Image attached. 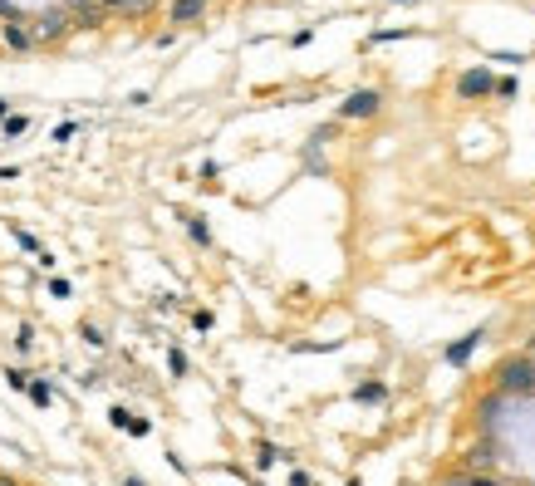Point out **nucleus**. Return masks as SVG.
<instances>
[{
	"mask_svg": "<svg viewBox=\"0 0 535 486\" xmlns=\"http://www.w3.org/2000/svg\"><path fill=\"white\" fill-rule=\"evenodd\" d=\"M275 457H285V452H280V447H270V442H260V452H256V462H260V467H270Z\"/></svg>",
	"mask_w": 535,
	"mask_h": 486,
	"instance_id": "1a4fd4ad",
	"label": "nucleus"
},
{
	"mask_svg": "<svg viewBox=\"0 0 535 486\" xmlns=\"http://www.w3.org/2000/svg\"><path fill=\"white\" fill-rule=\"evenodd\" d=\"M457 89H462V98H481V94H491V89H496V79H491L486 69H467Z\"/></svg>",
	"mask_w": 535,
	"mask_h": 486,
	"instance_id": "f03ea898",
	"label": "nucleus"
},
{
	"mask_svg": "<svg viewBox=\"0 0 535 486\" xmlns=\"http://www.w3.org/2000/svg\"><path fill=\"white\" fill-rule=\"evenodd\" d=\"M501 389H506V393H531L535 389V369H531V364H521V359L506 364V369H501Z\"/></svg>",
	"mask_w": 535,
	"mask_h": 486,
	"instance_id": "f257e3e1",
	"label": "nucleus"
},
{
	"mask_svg": "<svg viewBox=\"0 0 535 486\" xmlns=\"http://www.w3.org/2000/svg\"><path fill=\"white\" fill-rule=\"evenodd\" d=\"M59 30H64V15H44L40 20V35H59Z\"/></svg>",
	"mask_w": 535,
	"mask_h": 486,
	"instance_id": "6e6552de",
	"label": "nucleus"
},
{
	"mask_svg": "<svg viewBox=\"0 0 535 486\" xmlns=\"http://www.w3.org/2000/svg\"><path fill=\"white\" fill-rule=\"evenodd\" d=\"M373 108H378V94H373V89H359V94L344 98V108H339V113H344V118H368Z\"/></svg>",
	"mask_w": 535,
	"mask_h": 486,
	"instance_id": "7ed1b4c3",
	"label": "nucleus"
},
{
	"mask_svg": "<svg viewBox=\"0 0 535 486\" xmlns=\"http://www.w3.org/2000/svg\"><path fill=\"white\" fill-rule=\"evenodd\" d=\"M192 241H202V246L212 241V231H207V221H192Z\"/></svg>",
	"mask_w": 535,
	"mask_h": 486,
	"instance_id": "f8f14e48",
	"label": "nucleus"
},
{
	"mask_svg": "<svg viewBox=\"0 0 535 486\" xmlns=\"http://www.w3.org/2000/svg\"><path fill=\"white\" fill-rule=\"evenodd\" d=\"M467 486H496V477H471Z\"/></svg>",
	"mask_w": 535,
	"mask_h": 486,
	"instance_id": "dca6fc26",
	"label": "nucleus"
},
{
	"mask_svg": "<svg viewBox=\"0 0 535 486\" xmlns=\"http://www.w3.org/2000/svg\"><path fill=\"white\" fill-rule=\"evenodd\" d=\"M30 398H35L40 408H49V403H54V393H49V384H30Z\"/></svg>",
	"mask_w": 535,
	"mask_h": 486,
	"instance_id": "0eeeda50",
	"label": "nucleus"
},
{
	"mask_svg": "<svg viewBox=\"0 0 535 486\" xmlns=\"http://www.w3.org/2000/svg\"><path fill=\"white\" fill-rule=\"evenodd\" d=\"M476 344H481V329H471V334H467V339H457V344H452V349H447V359H452V364H467V354H471V349H476Z\"/></svg>",
	"mask_w": 535,
	"mask_h": 486,
	"instance_id": "20e7f679",
	"label": "nucleus"
},
{
	"mask_svg": "<svg viewBox=\"0 0 535 486\" xmlns=\"http://www.w3.org/2000/svg\"><path fill=\"white\" fill-rule=\"evenodd\" d=\"M471 467H491V447H476L471 452Z\"/></svg>",
	"mask_w": 535,
	"mask_h": 486,
	"instance_id": "ddd939ff",
	"label": "nucleus"
},
{
	"mask_svg": "<svg viewBox=\"0 0 535 486\" xmlns=\"http://www.w3.org/2000/svg\"><path fill=\"white\" fill-rule=\"evenodd\" d=\"M25 128H30V118H20V113H10V118H5V133H10V138H15V133H25Z\"/></svg>",
	"mask_w": 535,
	"mask_h": 486,
	"instance_id": "9d476101",
	"label": "nucleus"
},
{
	"mask_svg": "<svg viewBox=\"0 0 535 486\" xmlns=\"http://www.w3.org/2000/svg\"><path fill=\"white\" fill-rule=\"evenodd\" d=\"M113 422H118V427H128L133 437H148V422H143V417H128L123 408H113Z\"/></svg>",
	"mask_w": 535,
	"mask_h": 486,
	"instance_id": "423d86ee",
	"label": "nucleus"
},
{
	"mask_svg": "<svg viewBox=\"0 0 535 486\" xmlns=\"http://www.w3.org/2000/svg\"><path fill=\"white\" fill-rule=\"evenodd\" d=\"M290 486H310V477L305 472H290Z\"/></svg>",
	"mask_w": 535,
	"mask_h": 486,
	"instance_id": "2eb2a0df",
	"label": "nucleus"
},
{
	"mask_svg": "<svg viewBox=\"0 0 535 486\" xmlns=\"http://www.w3.org/2000/svg\"><path fill=\"white\" fill-rule=\"evenodd\" d=\"M202 10H207V0H177V5H172V20L187 25V20H197Z\"/></svg>",
	"mask_w": 535,
	"mask_h": 486,
	"instance_id": "39448f33",
	"label": "nucleus"
},
{
	"mask_svg": "<svg viewBox=\"0 0 535 486\" xmlns=\"http://www.w3.org/2000/svg\"><path fill=\"white\" fill-rule=\"evenodd\" d=\"M447 486H457V482H447Z\"/></svg>",
	"mask_w": 535,
	"mask_h": 486,
	"instance_id": "f3484780",
	"label": "nucleus"
},
{
	"mask_svg": "<svg viewBox=\"0 0 535 486\" xmlns=\"http://www.w3.org/2000/svg\"><path fill=\"white\" fill-rule=\"evenodd\" d=\"M167 364H172V374H187V354H182V349H172Z\"/></svg>",
	"mask_w": 535,
	"mask_h": 486,
	"instance_id": "9b49d317",
	"label": "nucleus"
},
{
	"mask_svg": "<svg viewBox=\"0 0 535 486\" xmlns=\"http://www.w3.org/2000/svg\"><path fill=\"white\" fill-rule=\"evenodd\" d=\"M359 398H363V403H373V398H383V389H378V384H363V389H359Z\"/></svg>",
	"mask_w": 535,
	"mask_h": 486,
	"instance_id": "4468645a",
	"label": "nucleus"
}]
</instances>
